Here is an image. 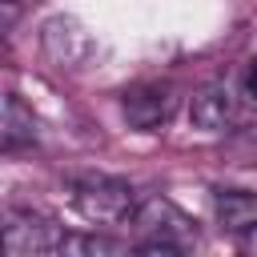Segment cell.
<instances>
[{
  "label": "cell",
  "mask_w": 257,
  "mask_h": 257,
  "mask_svg": "<svg viewBox=\"0 0 257 257\" xmlns=\"http://www.w3.org/2000/svg\"><path fill=\"white\" fill-rule=\"evenodd\" d=\"M128 225L141 233L137 253H149V257H177V253H189L197 245V221L161 193L141 197Z\"/></svg>",
  "instance_id": "cell-1"
},
{
  "label": "cell",
  "mask_w": 257,
  "mask_h": 257,
  "mask_svg": "<svg viewBox=\"0 0 257 257\" xmlns=\"http://www.w3.org/2000/svg\"><path fill=\"white\" fill-rule=\"evenodd\" d=\"M68 201L72 209L92 221V225H124L137 209V189L120 177H104V173H80L68 181Z\"/></svg>",
  "instance_id": "cell-2"
},
{
  "label": "cell",
  "mask_w": 257,
  "mask_h": 257,
  "mask_svg": "<svg viewBox=\"0 0 257 257\" xmlns=\"http://www.w3.org/2000/svg\"><path fill=\"white\" fill-rule=\"evenodd\" d=\"M64 241L68 233L36 213V209H4V249L8 257H40V253H64Z\"/></svg>",
  "instance_id": "cell-3"
},
{
  "label": "cell",
  "mask_w": 257,
  "mask_h": 257,
  "mask_svg": "<svg viewBox=\"0 0 257 257\" xmlns=\"http://www.w3.org/2000/svg\"><path fill=\"white\" fill-rule=\"evenodd\" d=\"M40 52H44L48 64L76 72V68H84V64L92 60L96 40H92V32H88L76 16H64V12H60V16H48V20L40 24Z\"/></svg>",
  "instance_id": "cell-4"
},
{
  "label": "cell",
  "mask_w": 257,
  "mask_h": 257,
  "mask_svg": "<svg viewBox=\"0 0 257 257\" xmlns=\"http://www.w3.org/2000/svg\"><path fill=\"white\" fill-rule=\"evenodd\" d=\"M120 112H124L128 128H137V133H157V128H165V124L173 120V112H177V92H173L169 84H161V80L133 84V88H124V96H120Z\"/></svg>",
  "instance_id": "cell-5"
},
{
  "label": "cell",
  "mask_w": 257,
  "mask_h": 257,
  "mask_svg": "<svg viewBox=\"0 0 257 257\" xmlns=\"http://www.w3.org/2000/svg\"><path fill=\"white\" fill-rule=\"evenodd\" d=\"M233 116H237V100H233V88L225 80L201 84L189 100V120L201 133H225L233 124Z\"/></svg>",
  "instance_id": "cell-6"
},
{
  "label": "cell",
  "mask_w": 257,
  "mask_h": 257,
  "mask_svg": "<svg viewBox=\"0 0 257 257\" xmlns=\"http://www.w3.org/2000/svg\"><path fill=\"white\" fill-rule=\"evenodd\" d=\"M213 213H217V225L237 237L257 225V193L253 189H217Z\"/></svg>",
  "instance_id": "cell-7"
},
{
  "label": "cell",
  "mask_w": 257,
  "mask_h": 257,
  "mask_svg": "<svg viewBox=\"0 0 257 257\" xmlns=\"http://www.w3.org/2000/svg\"><path fill=\"white\" fill-rule=\"evenodd\" d=\"M36 116H32V108L16 96V92H8L4 96V120H0V149L4 153H20V149H32L36 145Z\"/></svg>",
  "instance_id": "cell-8"
},
{
  "label": "cell",
  "mask_w": 257,
  "mask_h": 257,
  "mask_svg": "<svg viewBox=\"0 0 257 257\" xmlns=\"http://www.w3.org/2000/svg\"><path fill=\"white\" fill-rule=\"evenodd\" d=\"M229 149H233V157H237L241 165H257V124L241 128V133L229 141Z\"/></svg>",
  "instance_id": "cell-9"
},
{
  "label": "cell",
  "mask_w": 257,
  "mask_h": 257,
  "mask_svg": "<svg viewBox=\"0 0 257 257\" xmlns=\"http://www.w3.org/2000/svg\"><path fill=\"white\" fill-rule=\"evenodd\" d=\"M237 245H241V253L257 257V225H253V229H245V233H237Z\"/></svg>",
  "instance_id": "cell-10"
},
{
  "label": "cell",
  "mask_w": 257,
  "mask_h": 257,
  "mask_svg": "<svg viewBox=\"0 0 257 257\" xmlns=\"http://www.w3.org/2000/svg\"><path fill=\"white\" fill-rule=\"evenodd\" d=\"M245 92H249V100H257V56L245 64Z\"/></svg>",
  "instance_id": "cell-11"
}]
</instances>
